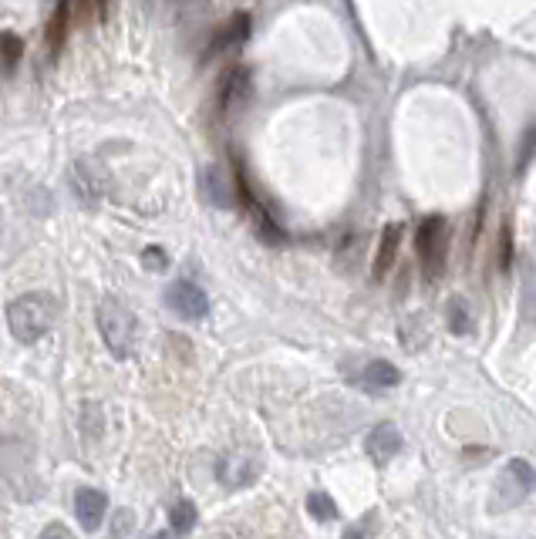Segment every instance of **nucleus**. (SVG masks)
Listing matches in <instances>:
<instances>
[{"label": "nucleus", "instance_id": "nucleus-15", "mask_svg": "<svg viewBox=\"0 0 536 539\" xmlns=\"http://www.w3.org/2000/svg\"><path fill=\"white\" fill-rule=\"evenodd\" d=\"M169 519H172V529H176V533H189L196 526V506L189 499H179L176 506H172V512H169Z\"/></svg>", "mask_w": 536, "mask_h": 539}, {"label": "nucleus", "instance_id": "nucleus-9", "mask_svg": "<svg viewBox=\"0 0 536 539\" xmlns=\"http://www.w3.org/2000/svg\"><path fill=\"white\" fill-rule=\"evenodd\" d=\"M401 247V222H388L385 233H382V243H378V253H374V280H382L395 266V256H399Z\"/></svg>", "mask_w": 536, "mask_h": 539}, {"label": "nucleus", "instance_id": "nucleus-10", "mask_svg": "<svg viewBox=\"0 0 536 539\" xmlns=\"http://www.w3.org/2000/svg\"><path fill=\"white\" fill-rule=\"evenodd\" d=\"M361 381L368 387H378V391H388V387H395L401 381V374L395 364H388V361H372L365 374H361Z\"/></svg>", "mask_w": 536, "mask_h": 539}, {"label": "nucleus", "instance_id": "nucleus-3", "mask_svg": "<svg viewBox=\"0 0 536 539\" xmlns=\"http://www.w3.org/2000/svg\"><path fill=\"white\" fill-rule=\"evenodd\" d=\"M415 249L426 270L428 280H439L445 274V260H449V222L442 216H428L422 220L418 233H415Z\"/></svg>", "mask_w": 536, "mask_h": 539}, {"label": "nucleus", "instance_id": "nucleus-13", "mask_svg": "<svg viewBox=\"0 0 536 539\" xmlns=\"http://www.w3.org/2000/svg\"><path fill=\"white\" fill-rule=\"evenodd\" d=\"M250 34V14H240V17H233L230 24H226V30H223L220 38L213 41V48L209 51H220V48H226V44H240L243 38Z\"/></svg>", "mask_w": 536, "mask_h": 539}, {"label": "nucleus", "instance_id": "nucleus-18", "mask_svg": "<svg viewBox=\"0 0 536 539\" xmlns=\"http://www.w3.org/2000/svg\"><path fill=\"white\" fill-rule=\"evenodd\" d=\"M4 48H7L4 65H7V71H11V68H14V61L21 57V51H24V44H21V38H17V34H4Z\"/></svg>", "mask_w": 536, "mask_h": 539}, {"label": "nucleus", "instance_id": "nucleus-16", "mask_svg": "<svg viewBox=\"0 0 536 539\" xmlns=\"http://www.w3.org/2000/svg\"><path fill=\"white\" fill-rule=\"evenodd\" d=\"M449 327H453V334L472 331V317H469V307L462 297H455L453 304H449Z\"/></svg>", "mask_w": 536, "mask_h": 539}, {"label": "nucleus", "instance_id": "nucleus-23", "mask_svg": "<svg viewBox=\"0 0 536 539\" xmlns=\"http://www.w3.org/2000/svg\"><path fill=\"white\" fill-rule=\"evenodd\" d=\"M152 539H179V536H176V533H155Z\"/></svg>", "mask_w": 536, "mask_h": 539}, {"label": "nucleus", "instance_id": "nucleus-7", "mask_svg": "<svg viewBox=\"0 0 536 539\" xmlns=\"http://www.w3.org/2000/svg\"><path fill=\"white\" fill-rule=\"evenodd\" d=\"M401 445H405L401 431L395 429L391 422H385V425H374V429L368 431V439H365V452L374 458V465H388V462L401 452Z\"/></svg>", "mask_w": 536, "mask_h": 539}, {"label": "nucleus", "instance_id": "nucleus-11", "mask_svg": "<svg viewBox=\"0 0 536 539\" xmlns=\"http://www.w3.org/2000/svg\"><path fill=\"white\" fill-rule=\"evenodd\" d=\"M243 88H247V68H230L226 74L220 78V109L226 111L233 101H240L243 95Z\"/></svg>", "mask_w": 536, "mask_h": 539}, {"label": "nucleus", "instance_id": "nucleus-1", "mask_svg": "<svg viewBox=\"0 0 536 539\" xmlns=\"http://www.w3.org/2000/svg\"><path fill=\"white\" fill-rule=\"evenodd\" d=\"M55 320V297L51 293H24L7 307V327L21 344H34L51 331Z\"/></svg>", "mask_w": 536, "mask_h": 539}, {"label": "nucleus", "instance_id": "nucleus-14", "mask_svg": "<svg viewBox=\"0 0 536 539\" xmlns=\"http://www.w3.org/2000/svg\"><path fill=\"white\" fill-rule=\"evenodd\" d=\"M307 512L314 516L317 523L338 519V506H334V499H330L328 492H311V496H307Z\"/></svg>", "mask_w": 536, "mask_h": 539}, {"label": "nucleus", "instance_id": "nucleus-5", "mask_svg": "<svg viewBox=\"0 0 536 539\" xmlns=\"http://www.w3.org/2000/svg\"><path fill=\"white\" fill-rule=\"evenodd\" d=\"M165 304L182 320H203L209 314V297L196 283H189V280H176L165 291Z\"/></svg>", "mask_w": 536, "mask_h": 539}, {"label": "nucleus", "instance_id": "nucleus-2", "mask_svg": "<svg viewBox=\"0 0 536 539\" xmlns=\"http://www.w3.org/2000/svg\"><path fill=\"white\" fill-rule=\"evenodd\" d=\"M98 331H101V337H105V344H109V351L115 358L119 361L132 358L138 324L125 307H119L115 300H101L98 304Z\"/></svg>", "mask_w": 536, "mask_h": 539}, {"label": "nucleus", "instance_id": "nucleus-19", "mask_svg": "<svg viewBox=\"0 0 536 539\" xmlns=\"http://www.w3.org/2000/svg\"><path fill=\"white\" fill-rule=\"evenodd\" d=\"M38 539H75V533H71L68 526L51 523V526H44V529H41V536H38Z\"/></svg>", "mask_w": 536, "mask_h": 539}, {"label": "nucleus", "instance_id": "nucleus-6", "mask_svg": "<svg viewBox=\"0 0 536 539\" xmlns=\"http://www.w3.org/2000/svg\"><path fill=\"white\" fill-rule=\"evenodd\" d=\"M216 475L226 489H240V485H250L257 475H260V458L247 456V452H230V456L220 458L216 465Z\"/></svg>", "mask_w": 536, "mask_h": 539}, {"label": "nucleus", "instance_id": "nucleus-22", "mask_svg": "<svg viewBox=\"0 0 536 539\" xmlns=\"http://www.w3.org/2000/svg\"><path fill=\"white\" fill-rule=\"evenodd\" d=\"M344 539H365V529H347Z\"/></svg>", "mask_w": 536, "mask_h": 539}, {"label": "nucleus", "instance_id": "nucleus-8", "mask_svg": "<svg viewBox=\"0 0 536 539\" xmlns=\"http://www.w3.org/2000/svg\"><path fill=\"white\" fill-rule=\"evenodd\" d=\"M75 512H78L82 529L95 533L98 526H101V519H105V512H109V496L98 492V489H78L75 492Z\"/></svg>", "mask_w": 536, "mask_h": 539}, {"label": "nucleus", "instance_id": "nucleus-17", "mask_svg": "<svg viewBox=\"0 0 536 539\" xmlns=\"http://www.w3.org/2000/svg\"><path fill=\"white\" fill-rule=\"evenodd\" d=\"M509 263H513V230H509V222L503 226V233H499V270L506 274Z\"/></svg>", "mask_w": 536, "mask_h": 539}, {"label": "nucleus", "instance_id": "nucleus-20", "mask_svg": "<svg viewBox=\"0 0 536 539\" xmlns=\"http://www.w3.org/2000/svg\"><path fill=\"white\" fill-rule=\"evenodd\" d=\"M145 266H152V270H163L165 266V253L159 247H149V253H145Z\"/></svg>", "mask_w": 536, "mask_h": 539}, {"label": "nucleus", "instance_id": "nucleus-4", "mask_svg": "<svg viewBox=\"0 0 536 539\" xmlns=\"http://www.w3.org/2000/svg\"><path fill=\"white\" fill-rule=\"evenodd\" d=\"M536 485V472L523 462V458H513L506 469L499 472V479H496V496H493V509H513V506H520L526 492H533Z\"/></svg>", "mask_w": 536, "mask_h": 539}, {"label": "nucleus", "instance_id": "nucleus-21", "mask_svg": "<svg viewBox=\"0 0 536 539\" xmlns=\"http://www.w3.org/2000/svg\"><path fill=\"white\" fill-rule=\"evenodd\" d=\"M82 11L88 17H101L105 14V0H82Z\"/></svg>", "mask_w": 536, "mask_h": 539}, {"label": "nucleus", "instance_id": "nucleus-12", "mask_svg": "<svg viewBox=\"0 0 536 539\" xmlns=\"http://www.w3.org/2000/svg\"><path fill=\"white\" fill-rule=\"evenodd\" d=\"M68 17H71L68 0H61L55 7V14H51V21H48V44H51V51H61V44L68 38Z\"/></svg>", "mask_w": 536, "mask_h": 539}]
</instances>
